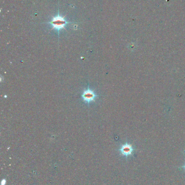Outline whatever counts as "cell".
Returning <instances> with one entry per match:
<instances>
[{
    "instance_id": "1",
    "label": "cell",
    "mask_w": 185,
    "mask_h": 185,
    "mask_svg": "<svg viewBox=\"0 0 185 185\" xmlns=\"http://www.w3.org/2000/svg\"><path fill=\"white\" fill-rule=\"evenodd\" d=\"M46 24H50L52 26V28L57 31L58 36H59L60 30L66 29V27L68 24H73V23L67 21L64 16L60 15L59 10H58L57 15L53 17L51 20V21L47 22Z\"/></svg>"
},
{
    "instance_id": "2",
    "label": "cell",
    "mask_w": 185,
    "mask_h": 185,
    "mask_svg": "<svg viewBox=\"0 0 185 185\" xmlns=\"http://www.w3.org/2000/svg\"><path fill=\"white\" fill-rule=\"evenodd\" d=\"M81 97L84 102L89 105L91 103L95 102L96 98L98 97V95L88 86L87 88L83 92Z\"/></svg>"
},
{
    "instance_id": "3",
    "label": "cell",
    "mask_w": 185,
    "mask_h": 185,
    "mask_svg": "<svg viewBox=\"0 0 185 185\" xmlns=\"http://www.w3.org/2000/svg\"><path fill=\"white\" fill-rule=\"evenodd\" d=\"M120 151L122 156H128L132 155L134 149L131 145L126 143L121 146V147L120 149Z\"/></svg>"
},
{
    "instance_id": "4",
    "label": "cell",
    "mask_w": 185,
    "mask_h": 185,
    "mask_svg": "<svg viewBox=\"0 0 185 185\" xmlns=\"http://www.w3.org/2000/svg\"><path fill=\"white\" fill-rule=\"evenodd\" d=\"M183 168H184V169H185V165L183 166Z\"/></svg>"
}]
</instances>
